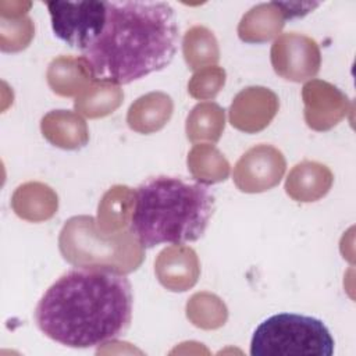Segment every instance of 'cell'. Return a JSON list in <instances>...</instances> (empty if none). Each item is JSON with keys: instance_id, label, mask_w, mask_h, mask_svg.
Instances as JSON below:
<instances>
[{"instance_id": "obj_1", "label": "cell", "mask_w": 356, "mask_h": 356, "mask_svg": "<svg viewBox=\"0 0 356 356\" xmlns=\"http://www.w3.org/2000/svg\"><path fill=\"white\" fill-rule=\"evenodd\" d=\"M128 278L108 267H76L54 281L38 302L36 327L70 348H92L122 335L132 317Z\"/></svg>"}, {"instance_id": "obj_2", "label": "cell", "mask_w": 356, "mask_h": 356, "mask_svg": "<svg viewBox=\"0 0 356 356\" xmlns=\"http://www.w3.org/2000/svg\"><path fill=\"white\" fill-rule=\"evenodd\" d=\"M102 33L82 51L96 82L127 85L165 68L178 44V24L165 1H106Z\"/></svg>"}, {"instance_id": "obj_3", "label": "cell", "mask_w": 356, "mask_h": 356, "mask_svg": "<svg viewBox=\"0 0 356 356\" xmlns=\"http://www.w3.org/2000/svg\"><path fill=\"white\" fill-rule=\"evenodd\" d=\"M214 210L211 189L200 182L159 175L134 192L131 229L139 245H182L200 239Z\"/></svg>"}, {"instance_id": "obj_4", "label": "cell", "mask_w": 356, "mask_h": 356, "mask_svg": "<svg viewBox=\"0 0 356 356\" xmlns=\"http://www.w3.org/2000/svg\"><path fill=\"white\" fill-rule=\"evenodd\" d=\"M334 338L316 317L278 313L261 321L250 341L252 356H331Z\"/></svg>"}, {"instance_id": "obj_5", "label": "cell", "mask_w": 356, "mask_h": 356, "mask_svg": "<svg viewBox=\"0 0 356 356\" xmlns=\"http://www.w3.org/2000/svg\"><path fill=\"white\" fill-rule=\"evenodd\" d=\"M54 35L81 53L90 47L103 31L106 1H47Z\"/></svg>"}, {"instance_id": "obj_6", "label": "cell", "mask_w": 356, "mask_h": 356, "mask_svg": "<svg viewBox=\"0 0 356 356\" xmlns=\"http://www.w3.org/2000/svg\"><path fill=\"white\" fill-rule=\"evenodd\" d=\"M285 172V159L273 146L249 149L234 168V181L242 192H263L275 186Z\"/></svg>"}, {"instance_id": "obj_7", "label": "cell", "mask_w": 356, "mask_h": 356, "mask_svg": "<svg viewBox=\"0 0 356 356\" xmlns=\"http://www.w3.org/2000/svg\"><path fill=\"white\" fill-rule=\"evenodd\" d=\"M271 63L278 75L300 82L318 72L320 51L314 40L302 35L286 33L274 42Z\"/></svg>"}, {"instance_id": "obj_8", "label": "cell", "mask_w": 356, "mask_h": 356, "mask_svg": "<svg viewBox=\"0 0 356 356\" xmlns=\"http://www.w3.org/2000/svg\"><path fill=\"white\" fill-rule=\"evenodd\" d=\"M277 110V96L266 88L253 86L236 95L229 107V121L239 131L257 132L270 124Z\"/></svg>"}, {"instance_id": "obj_9", "label": "cell", "mask_w": 356, "mask_h": 356, "mask_svg": "<svg viewBox=\"0 0 356 356\" xmlns=\"http://www.w3.org/2000/svg\"><path fill=\"white\" fill-rule=\"evenodd\" d=\"M156 274L170 291H186L199 275L196 253L188 248L164 249L156 261Z\"/></svg>"}, {"instance_id": "obj_10", "label": "cell", "mask_w": 356, "mask_h": 356, "mask_svg": "<svg viewBox=\"0 0 356 356\" xmlns=\"http://www.w3.org/2000/svg\"><path fill=\"white\" fill-rule=\"evenodd\" d=\"M313 163L310 161L295 165L285 184L286 193L291 197L302 202H313L328 192L332 181L331 172L328 171V168H325V165L320 164L312 179H309Z\"/></svg>"}, {"instance_id": "obj_11", "label": "cell", "mask_w": 356, "mask_h": 356, "mask_svg": "<svg viewBox=\"0 0 356 356\" xmlns=\"http://www.w3.org/2000/svg\"><path fill=\"white\" fill-rule=\"evenodd\" d=\"M74 78L95 81L89 70V65L83 57H79V58L60 57L50 64V68L47 72V81L53 92L61 96H71L82 90L86 82H82Z\"/></svg>"}, {"instance_id": "obj_12", "label": "cell", "mask_w": 356, "mask_h": 356, "mask_svg": "<svg viewBox=\"0 0 356 356\" xmlns=\"http://www.w3.org/2000/svg\"><path fill=\"white\" fill-rule=\"evenodd\" d=\"M40 129L43 136L53 145L61 132H67L71 149H79L88 142V129L85 121L71 111L57 110L49 113L42 118Z\"/></svg>"}, {"instance_id": "obj_13", "label": "cell", "mask_w": 356, "mask_h": 356, "mask_svg": "<svg viewBox=\"0 0 356 356\" xmlns=\"http://www.w3.org/2000/svg\"><path fill=\"white\" fill-rule=\"evenodd\" d=\"M224 129V110L216 103L197 104L186 120V135L192 142L199 139L218 140Z\"/></svg>"}, {"instance_id": "obj_14", "label": "cell", "mask_w": 356, "mask_h": 356, "mask_svg": "<svg viewBox=\"0 0 356 356\" xmlns=\"http://www.w3.org/2000/svg\"><path fill=\"white\" fill-rule=\"evenodd\" d=\"M167 99H168V96H165L163 93H150V95H146V96H142L140 99H138V103L149 113L138 111V110L129 107L128 125L132 129H135L138 132H145V134L160 129L168 121L170 115L154 114L153 111L160 104H163Z\"/></svg>"}, {"instance_id": "obj_15", "label": "cell", "mask_w": 356, "mask_h": 356, "mask_svg": "<svg viewBox=\"0 0 356 356\" xmlns=\"http://www.w3.org/2000/svg\"><path fill=\"white\" fill-rule=\"evenodd\" d=\"M224 81H225L224 70L207 68L195 74L192 81L188 83V88L193 97L209 99L218 93L220 88L224 85Z\"/></svg>"}]
</instances>
